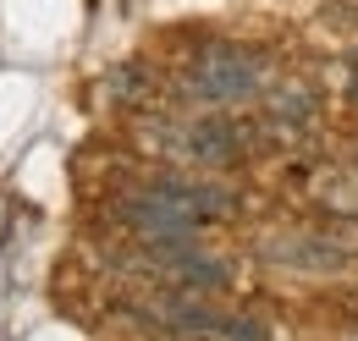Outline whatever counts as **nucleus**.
<instances>
[{
	"label": "nucleus",
	"mask_w": 358,
	"mask_h": 341,
	"mask_svg": "<svg viewBox=\"0 0 358 341\" xmlns=\"http://www.w3.org/2000/svg\"><path fill=\"white\" fill-rule=\"evenodd\" d=\"M270 78H275V61L259 44L204 34L166 72V105H182V110H254L259 94L270 88Z\"/></svg>",
	"instance_id": "f257e3e1"
},
{
	"label": "nucleus",
	"mask_w": 358,
	"mask_h": 341,
	"mask_svg": "<svg viewBox=\"0 0 358 341\" xmlns=\"http://www.w3.org/2000/svg\"><path fill=\"white\" fill-rule=\"evenodd\" d=\"M254 122H259L265 149H275V154H303L314 138H320V127H325V94L309 78L275 72L270 88L259 94V105H254Z\"/></svg>",
	"instance_id": "f03ea898"
},
{
	"label": "nucleus",
	"mask_w": 358,
	"mask_h": 341,
	"mask_svg": "<svg viewBox=\"0 0 358 341\" xmlns=\"http://www.w3.org/2000/svg\"><path fill=\"white\" fill-rule=\"evenodd\" d=\"M160 99H166V72H160L155 61H143V55L116 61V66L99 78V105H110V110L143 116V110H155Z\"/></svg>",
	"instance_id": "7ed1b4c3"
},
{
	"label": "nucleus",
	"mask_w": 358,
	"mask_h": 341,
	"mask_svg": "<svg viewBox=\"0 0 358 341\" xmlns=\"http://www.w3.org/2000/svg\"><path fill=\"white\" fill-rule=\"evenodd\" d=\"M348 99H353V105H358V50H353V55H348Z\"/></svg>",
	"instance_id": "20e7f679"
}]
</instances>
